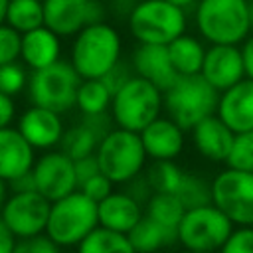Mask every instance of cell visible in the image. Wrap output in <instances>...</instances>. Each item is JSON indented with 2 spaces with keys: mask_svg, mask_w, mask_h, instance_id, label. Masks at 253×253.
I'll list each match as a JSON object with an SVG mask.
<instances>
[{
  "mask_svg": "<svg viewBox=\"0 0 253 253\" xmlns=\"http://www.w3.org/2000/svg\"><path fill=\"white\" fill-rule=\"evenodd\" d=\"M6 24L20 34L43 26V0H10Z\"/></svg>",
  "mask_w": 253,
  "mask_h": 253,
  "instance_id": "f546056e",
  "label": "cell"
},
{
  "mask_svg": "<svg viewBox=\"0 0 253 253\" xmlns=\"http://www.w3.org/2000/svg\"><path fill=\"white\" fill-rule=\"evenodd\" d=\"M251 4V24H253V2H249Z\"/></svg>",
  "mask_w": 253,
  "mask_h": 253,
  "instance_id": "f907efd6",
  "label": "cell"
},
{
  "mask_svg": "<svg viewBox=\"0 0 253 253\" xmlns=\"http://www.w3.org/2000/svg\"><path fill=\"white\" fill-rule=\"evenodd\" d=\"M215 115L233 132L251 130L253 128V79L243 77L235 85L221 91Z\"/></svg>",
  "mask_w": 253,
  "mask_h": 253,
  "instance_id": "9a60e30c",
  "label": "cell"
},
{
  "mask_svg": "<svg viewBox=\"0 0 253 253\" xmlns=\"http://www.w3.org/2000/svg\"><path fill=\"white\" fill-rule=\"evenodd\" d=\"M32 174L36 180V190L49 202L77 190L73 158H69L63 150H49L40 156L32 166Z\"/></svg>",
  "mask_w": 253,
  "mask_h": 253,
  "instance_id": "4fadbf2b",
  "label": "cell"
},
{
  "mask_svg": "<svg viewBox=\"0 0 253 253\" xmlns=\"http://www.w3.org/2000/svg\"><path fill=\"white\" fill-rule=\"evenodd\" d=\"M14 115H16V105H14L12 97L0 91V128L10 126Z\"/></svg>",
  "mask_w": 253,
  "mask_h": 253,
  "instance_id": "60d3db41",
  "label": "cell"
},
{
  "mask_svg": "<svg viewBox=\"0 0 253 253\" xmlns=\"http://www.w3.org/2000/svg\"><path fill=\"white\" fill-rule=\"evenodd\" d=\"M184 128L170 117H158L140 130L146 156L152 160H174L184 148Z\"/></svg>",
  "mask_w": 253,
  "mask_h": 253,
  "instance_id": "ac0fdd59",
  "label": "cell"
},
{
  "mask_svg": "<svg viewBox=\"0 0 253 253\" xmlns=\"http://www.w3.org/2000/svg\"><path fill=\"white\" fill-rule=\"evenodd\" d=\"M166 117L184 130H192L202 119L215 115L219 91L206 81L202 73L180 75L172 87L162 93Z\"/></svg>",
  "mask_w": 253,
  "mask_h": 253,
  "instance_id": "3957f363",
  "label": "cell"
},
{
  "mask_svg": "<svg viewBox=\"0 0 253 253\" xmlns=\"http://www.w3.org/2000/svg\"><path fill=\"white\" fill-rule=\"evenodd\" d=\"M130 65L136 75L156 85L162 93L168 87H172L174 81L180 77L170 61L168 47L158 43H138L136 49L132 51Z\"/></svg>",
  "mask_w": 253,
  "mask_h": 253,
  "instance_id": "2e32d148",
  "label": "cell"
},
{
  "mask_svg": "<svg viewBox=\"0 0 253 253\" xmlns=\"http://www.w3.org/2000/svg\"><path fill=\"white\" fill-rule=\"evenodd\" d=\"M231 231V219L213 204H206L186 210L178 225V243L186 251H219Z\"/></svg>",
  "mask_w": 253,
  "mask_h": 253,
  "instance_id": "9c48e42d",
  "label": "cell"
},
{
  "mask_svg": "<svg viewBox=\"0 0 253 253\" xmlns=\"http://www.w3.org/2000/svg\"><path fill=\"white\" fill-rule=\"evenodd\" d=\"M61 55V40L45 24L22 34L20 57L34 71L55 63Z\"/></svg>",
  "mask_w": 253,
  "mask_h": 253,
  "instance_id": "7402d4cb",
  "label": "cell"
},
{
  "mask_svg": "<svg viewBox=\"0 0 253 253\" xmlns=\"http://www.w3.org/2000/svg\"><path fill=\"white\" fill-rule=\"evenodd\" d=\"M132 75H134L132 65H126V63L121 59V61H117V63H115V65L101 77V81H103V83L107 85V89L115 95V93H117V91H119V89H121Z\"/></svg>",
  "mask_w": 253,
  "mask_h": 253,
  "instance_id": "74e56055",
  "label": "cell"
},
{
  "mask_svg": "<svg viewBox=\"0 0 253 253\" xmlns=\"http://www.w3.org/2000/svg\"><path fill=\"white\" fill-rule=\"evenodd\" d=\"M128 32L138 43L168 45L186 32V10L168 0H138L126 16Z\"/></svg>",
  "mask_w": 253,
  "mask_h": 253,
  "instance_id": "277c9868",
  "label": "cell"
},
{
  "mask_svg": "<svg viewBox=\"0 0 253 253\" xmlns=\"http://www.w3.org/2000/svg\"><path fill=\"white\" fill-rule=\"evenodd\" d=\"M79 83L81 75L75 71L71 61L57 59L47 67L32 71L28 77V95L32 105H40L61 115L75 107Z\"/></svg>",
  "mask_w": 253,
  "mask_h": 253,
  "instance_id": "ba28073f",
  "label": "cell"
},
{
  "mask_svg": "<svg viewBox=\"0 0 253 253\" xmlns=\"http://www.w3.org/2000/svg\"><path fill=\"white\" fill-rule=\"evenodd\" d=\"M34 146L24 138L18 128H0V178L10 182L16 176L32 170L34 166Z\"/></svg>",
  "mask_w": 253,
  "mask_h": 253,
  "instance_id": "ffe728a7",
  "label": "cell"
},
{
  "mask_svg": "<svg viewBox=\"0 0 253 253\" xmlns=\"http://www.w3.org/2000/svg\"><path fill=\"white\" fill-rule=\"evenodd\" d=\"M8 4L10 0H0V24L6 22V14H8Z\"/></svg>",
  "mask_w": 253,
  "mask_h": 253,
  "instance_id": "c3c4849f",
  "label": "cell"
},
{
  "mask_svg": "<svg viewBox=\"0 0 253 253\" xmlns=\"http://www.w3.org/2000/svg\"><path fill=\"white\" fill-rule=\"evenodd\" d=\"M97 215L99 225L119 233H128L144 213L142 204L136 202L128 192H111L97 204Z\"/></svg>",
  "mask_w": 253,
  "mask_h": 253,
  "instance_id": "44dd1931",
  "label": "cell"
},
{
  "mask_svg": "<svg viewBox=\"0 0 253 253\" xmlns=\"http://www.w3.org/2000/svg\"><path fill=\"white\" fill-rule=\"evenodd\" d=\"M136 2H138V0H113V8H115L117 12H121V14L128 16V14H130V10L136 6Z\"/></svg>",
  "mask_w": 253,
  "mask_h": 253,
  "instance_id": "f6af8a7d",
  "label": "cell"
},
{
  "mask_svg": "<svg viewBox=\"0 0 253 253\" xmlns=\"http://www.w3.org/2000/svg\"><path fill=\"white\" fill-rule=\"evenodd\" d=\"M126 184H130V190H128V194L136 200V202H148V198L152 196V190H150V186H148V182H146V176H134L130 182H126Z\"/></svg>",
  "mask_w": 253,
  "mask_h": 253,
  "instance_id": "ab89813d",
  "label": "cell"
},
{
  "mask_svg": "<svg viewBox=\"0 0 253 253\" xmlns=\"http://www.w3.org/2000/svg\"><path fill=\"white\" fill-rule=\"evenodd\" d=\"M233 138H235V132L217 115H210L202 119L192 128V140H194L196 150L211 162L227 160Z\"/></svg>",
  "mask_w": 253,
  "mask_h": 253,
  "instance_id": "d6986e66",
  "label": "cell"
},
{
  "mask_svg": "<svg viewBox=\"0 0 253 253\" xmlns=\"http://www.w3.org/2000/svg\"><path fill=\"white\" fill-rule=\"evenodd\" d=\"M241 57H243L245 77L253 79V34H249V36L241 42Z\"/></svg>",
  "mask_w": 253,
  "mask_h": 253,
  "instance_id": "b9f144b4",
  "label": "cell"
},
{
  "mask_svg": "<svg viewBox=\"0 0 253 253\" xmlns=\"http://www.w3.org/2000/svg\"><path fill=\"white\" fill-rule=\"evenodd\" d=\"M184 213H186V208L176 194L154 192L146 202V215L176 233H178V225H180Z\"/></svg>",
  "mask_w": 253,
  "mask_h": 253,
  "instance_id": "4316f807",
  "label": "cell"
},
{
  "mask_svg": "<svg viewBox=\"0 0 253 253\" xmlns=\"http://www.w3.org/2000/svg\"><path fill=\"white\" fill-rule=\"evenodd\" d=\"M156 253H162V251H156Z\"/></svg>",
  "mask_w": 253,
  "mask_h": 253,
  "instance_id": "816d5d0a",
  "label": "cell"
},
{
  "mask_svg": "<svg viewBox=\"0 0 253 253\" xmlns=\"http://www.w3.org/2000/svg\"><path fill=\"white\" fill-rule=\"evenodd\" d=\"M8 186L12 188V192H30V190H36V180H34L32 170L16 176L14 180L8 182Z\"/></svg>",
  "mask_w": 253,
  "mask_h": 253,
  "instance_id": "7bdbcfd3",
  "label": "cell"
},
{
  "mask_svg": "<svg viewBox=\"0 0 253 253\" xmlns=\"http://www.w3.org/2000/svg\"><path fill=\"white\" fill-rule=\"evenodd\" d=\"M18 130L34 148L47 150L59 144L63 136V121L59 113L40 105H32L22 113L18 121Z\"/></svg>",
  "mask_w": 253,
  "mask_h": 253,
  "instance_id": "e0dca14e",
  "label": "cell"
},
{
  "mask_svg": "<svg viewBox=\"0 0 253 253\" xmlns=\"http://www.w3.org/2000/svg\"><path fill=\"white\" fill-rule=\"evenodd\" d=\"M26 85H28V75H26L24 65H20L18 61L0 65V91L2 93L12 97L20 93Z\"/></svg>",
  "mask_w": 253,
  "mask_h": 253,
  "instance_id": "d6a6232c",
  "label": "cell"
},
{
  "mask_svg": "<svg viewBox=\"0 0 253 253\" xmlns=\"http://www.w3.org/2000/svg\"><path fill=\"white\" fill-rule=\"evenodd\" d=\"M211 204L233 225H253V172L225 168L211 180Z\"/></svg>",
  "mask_w": 253,
  "mask_h": 253,
  "instance_id": "30bf717a",
  "label": "cell"
},
{
  "mask_svg": "<svg viewBox=\"0 0 253 253\" xmlns=\"http://www.w3.org/2000/svg\"><path fill=\"white\" fill-rule=\"evenodd\" d=\"M168 55L178 71V75H196L202 71L204 57H206V45L202 43L200 38L182 34L176 40H172L168 45Z\"/></svg>",
  "mask_w": 253,
  "mask_h": 253,
  "instance_id": "cb8c5ba5",
  "label": "cell"
},
{
  "mask_svg": "<svg viewBox=\"0 0 253 253\" xmlns=\"http://www.w3.org/2000/svg\"><path fill=\"white\" fill-rule=\"evenodd\" d=\"M73 164H75L77 188H79L83 182H87L91 176H95V174H99V172H101V168H99V160H97V156H95V154H89V156L77 158V160H73Z\"/></svg>",
  "mask_w": 253,
  "mask_h": 253,
  "instance_id": "f35d334b",
  "label": "cell"
},
{
  "mask_svg": "<svg viewBox=\"0 0 253 253\" xmlns=\"http://www.w3.org/2000/svg\"><path fill=\"white\" fill-rule=\"evenodd\" d=\"M168 2H172V4H176V6H180V8H192V6H196L200 0H168Z\"/></svg>",
  "mask_w": 253,
  "mask_h": 253,
  "instance_id": "7dc6e473",
  "label": "cell"
},
{
  "mask_svg": "<svg viewBox=\"0 0 253 253\" xmlns=\"http://www.w3.org/2000/svg\"><path fill=\"white\" fill-rule=\"evenodd\" d=\"M16 247V235L0 217V253H12Z\"/></svg>",
  "mask_w": 253,
  "mask_h": 253,
  "instance_id": "ee69618b",
  "label": "cell"
},
{
  "mask_svg": "<svg viewBox=\"0 0 253 253\" xmlns=\"http://www.w3.org/2000/svg\"><path fill=\"white\" fill-rule=\"evenodd\" d=\"M123 40L115 26L95 22L73 36L71 65L81 79H101L117 61H121Z\"/></svg>",
  "mask_w": 253,
  "mask_h": 253,
  "instance_id": "6da1fadb",
  "label": "cell"
},
{
  "mask_svg": "<svg viewBox=\"0 0 253 253\" xmlns=\"http://www.w3.org/2000/svg\"><path fill=\"white\" fill-rule=\"evenodd\" d=\"M225 164L229 168L253 172V128L235 132V138H233V144H231Z\"/></svg>",
  "mask_w": 253,
  "mask_h": 253,
  "instance_id": "1f68e13d",
  "label": "cell"
},
{
  "mask_svg": "<svg viewBox=\"0 0 253 253\" xmlns=\"http://www.w3.org/2000/svg\"><path fill=\"white\" fill-rule=\"evenodd\" d=\"M164 109L162 91L140 75H132L111 99V119L117 126L140 132L160 117Z\"/></svg>",
  "mask_w": 253,
  "mask_h": 253,
  "instance_id": "8992f818",
  "label": "cell"
},
{
  "mask_svg": "<svg viewBox=\"0 0 253 253\" xmlns=\"http://www.w3.org/2000/svg\"><path fill=\"white\" fill-rule=\"evenodd\" d=\"M12 253H61V247L43 231L32 237H20Z\"/></svg>",
  "mask_w": 253,
  "mask_h": 253,
  "instance_id": "d590c367",
  "label": "cell"
},
{
  "mask_svg": "<svg viewBox=\"0 0 253 253\" xmlns=\"http://www.w3.org/2000/svg\"><path fill=\"white\" fill-rule=\"evenodd\" d=\"M95 156L101 172L113 184H126L138 176L146 164V150L140 140V132L126 128H111L99 142Z\"/></svg>",
  "mask_w": 253,
  "mask_h": 253,
  "instance_id": "52a82bcc",
  "label": "cell"
},
{
  "mask_svg": "<svg viewBox=\"0 0 253 253\" xmlns=\"http://www.w3.org/2000/svg\"><path fill=\"white\" fill-rule=\"evenodd\" d=\"M99 225L97 202L75 190L55 202H51L45 233L59 247H77L83 237H87Z\"/></svg>",
  "mask_w": 253,
  "mask_h": 253,
  "instance_id": "5b68a950",
  "label": "cell"
},
{
  "mask_svg": "<svg viewBox=\"0 0 253 253\" xmlns=\"http://www.w3.org/2000/svg\"><path fill=\"white\" fill-rule=\"evenodd\" d=\"M111 99L113 93L101 79H81L75 107H79L83 115H99L111 109Z\"/></svg>",
  "mask_w": 253,
  "mask_h": 253,
  "instance_id": "83f0119b",
  "label": "cell"
},
{
  "mask_svg": "<svg viewBox=\"0 0 253 253\" xmlns=\"http://www.w3.org/2000/svg\"><path fill=\"white\" fill-rule=\"evenodd\" d=\"M176 196L180 198V202L184 204L186 210L211 204V182H206L198 174L186 172Z\"/></svg>",
  "mask_w": 253,
  "mask_h": 253,
  "instance_id": "4dcf8cb0",
  "label": "cell"
},
{
  "mask_svg": "<svg viewBox=\"0 0 253 253\" xmlns=\"http://www.w3.org/2000/svg\"><path fill=\"white\" fill-rule=\"evenodd\" d=\"M51 202L38 190L14 192L2 206L0 217L16 237H32L45 231Z\"/></svg>",
  "mask_w": 253,
  "mask_h": 253,
  "instance_id": "8fae6325",
  "label": "cell"
},
{
  "mask_svg": "<svg viewBox=\"0 0 253 253\" xmlns=\"http://www.w3.org/2000/svg\"><path fill=\"white\" fill-rule=\"evenodd\" d=\"M77 190H81L85 196H89L93 202H101V200H105L111 192H113V182L103 174V172H99V174H95V176H91L87 182H83Z\"/></svg>",
  "mask_w": 253,
  "mask_h": 253,
  "instance_id": "8d00e7d4",
  "label": "cell"
},
{
  "mask_svg": "<svg viewBox=\"0 0 253 253\" xmlns=\"http://www.w3.org/2000/svg\"><path fill=\"white\" fill-rule=\"evenodd\" d=\"M130 239V245L136 253H156L162 251L178 241V233L172 229H166L146 213L136 221V225L126 233Z\"/></svg>",
  "mask_w": 253,
  "mask_h": 253,
  "instance_id": "603a6c76",
  "label": "cell"
},
{
  "mask_svg": "<svg viewBox=\"0 0 253 253\" xmlns=\"http://www.w3.org/2000/svg\"><path fill=\"white\" fill-rule=\"evenodd\" d=\"M184 170L174 162V160H152V164L146 170V182L154 192L158 194H176L182 178H184Z\"/></svg>",
  "mask_w": 253,
  "mask_h": 253,
  "instance_id": "f1b7e54d",
  "label": "cell"
},
{
  "mask_svg": "<svg viewBox=\"0 0 253 253\" xmlns=\"http://www.w3.org/2000/svg\"><path fill=\"white\" fill-rule=\"evenodd\" d=\"M77 253H136L126 233L97 225L77 245Z\"/></svg>",
  "mask_w": 253,
  "mask_h": 253,
  "instance_id": "d4e9b609",
  "label": "cell"
},
{
  "mask_svg": "<svg viewBox=\"0 0 253 253\" xmlns=\"http://www.w3.org/2000/svg\"><path fill=\"white\" fill-rule=\"evenodd\" d=\"M99 142H101V136H99L97 130H95L91 125H87L85 121L73 125V126L67 128V130H63V136H61V140H59L61 150H63L69 158H73V160L83 158V156H89V154H95Z\"/></svg>",
  "mask_w": 253,
  "mask_h": 253,
  "instance_id": "484cf974",
  "label": "cell"
},
{
  "mask_svg": "<svg viewBox=\"0 0 253 253\" xmlns=\"http://www.w3.org/2000/svg\"><path fill=\"white\" fill-rule=\"evenodd\" d=\"M200 73L219 93L235 85L245 77L241 47L233 43H210V47H206V57Z\"/></svg>",
  "mask_w": 253,
  "mask_h": 253,
  "instance_id": "5bb4252c",
  "label": "cell"
},
{
  "mask_svg": "<svg viewBox=\"0 0 253 253\" xmlns=\"http://www.w3.org/2000/svg\"><path fill=\"white\" fill-rule=\"evenodd\" d=\"M194 22L208 43L239 45L253 30L249 0H200Z\"/></svg>",
  "mask_w": 253,
  "mask_h": 253,
  "instance_id": "7a4b0ae2",
  "label": "cell"
},
{
  "mask_svg": "<svg viewBox=\"0 0 253 253\" xmlns=\"http://www.w3.org/2000/svg\"><path fill=\"white\" fill-rule=\"evenodd\" d=\"M217 253H253V225H237Z\"/></svg>",
  "mask_w": 253,
  "mask_h": 253,
  "instance_id": "e575fe53",
  "label": "cell"
},
{
  "mask_svg": "<svg viewBox=\"0 0 253 253\" xmlns=\"http://www.w3.org/2000/svg\"><path fill=\"white\" fill-rule=\"evenodd\" d=\"M6 200H8V182L0 178V210H2Z\"/></svg>",
  "mask_w": 253,
  "mask_h": 253,
  "instance_id": "bcb514c9",
  "label": "cell"
},
{
  "mask_svg": "<svg viewBox=\"0 0 253 253\" xmlns=\"http://www.w3.org/2000/svg\"><path fill=\"white\" fill-rule=\"evenodd\" d=\"M20 45H22V34L8 26L6 22L0 24V65L16 61L20 57Z\"/></svg>",
  "mask_w": 253,
  "mask_h": 253,
  "instance_id": "836d02e7",
  "label": "cell"
},
{
  "mask_svg": "<svg viewBox=\"0 0 253 253\" xmlns=\"http://www.w3.org/2000/svg\"><path fill=\"white\" fill-rule=\"evenodd\" d=\"M101 0H43V24L59 38L75 36L89 24L105 20Z\"/></svg>",
  "mask_w": 253,
  "mask_h": 253,
  "instance_id": "7c38bea8",
  "label": "cell"
},
{
  "mask_svg": "<svg viewBox=\"0 0 253 253\" xmlns=\"http://www.w3.org/2000/svg\"><path fill=\"white\" fill-rule=\"evenodd\" d=\"M186 253H217V251H186Z\"/></svg>",
  "mask_w": 253,
  "mask_h": 253,
  "instance_id": "681fc988",
  "label": "cell"
}]
</instances>
